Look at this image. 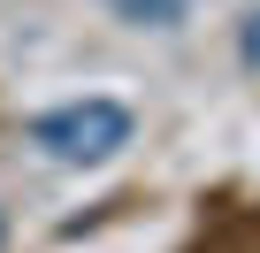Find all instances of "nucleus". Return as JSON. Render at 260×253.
<instances>
[{"mask_svg": "<svg viewBox=\"0 0 260 253\" xmlns=\"http://www.w3.org/2000/svg\"><path fill=\"white\" fill-rule=\"evenodd\" d=\"M31 138H39L54 161L92 169V161H107V154L130 146V107H122V100H69V107H54V115L31 123Z\"/></svg>", "mask_w": 260, "mask_h": 253, "instance_id": "nucleus-1", "label": "nucleus"}, {"mask_svg": "<svg viewBox=\"0 0 260 253\" xmlns=\"http://www.w3.org/2000/svg\"><path fill=\"white\" fill-rule=\"evenodd\" d=\"M107 8H115L122 23H138V31H169V23H184L191 0H107Z\"/></svg>", "mask_w": 260, "mask_h": 253, "instance_id": "nucleus-2", "label": "nucleus"}, {"mask_svg": "<svg viewBox=\"0 0 260 253\" xmlns=\"http://www.w3.org/2000/svg\"><path fill=\"white\" fill-rule=\"evenodd\" d=\"M245 62H252V69H260V16H252V23H245Z\"/></svg>", "mask_w": 260, "mask_h": 253, "instance_id": "nucleus-3", "label": "nucleus"}, {"mask_svg": "<svg viewBox=\"0 0 260 253\" xmlns=\"http://www.w3.org/2000/svg\"><path fill=\"white\" fill-rule=\"evenodd\" d=\"M0 238H8V230H0Z\"/></svg>", "mask_w": 260, "mask_h": 253, "instance_id": "nucleus-4", "label": "nucleus"}]
</instances>
